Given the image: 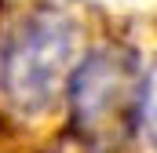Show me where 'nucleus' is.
<instances>
[{
    "instance_id": "nucleus-3",
    "label": "nucleus",
    "mask_w": 157,
    "mask_h": 153,
    "mask_svg": "<svg viewBox=\"0 0 157 153\" xmlns=\"http://www.w3.org/2000/svg\"><path fill=\"white\" fill-rule=\"evenodd\" d=\"M139 128L157 146V62L143 76V95H139Z\"/></svg>"
},
{
    "instance_id": "nucleus-1",
    "label": "nucleus",
    "mask_w": 157,
    "mask_h": 153,
    "mask_svg": "<svg viewBox=\"0 0 157 153\" xmlns=\"http://www.w3.org/2000/svg\"><path fill=\"white\" fill-rule=\"evenodd\" d=\"M143 69L135 55L121 44H102L88 51L70 76L73 131L91 153H110L124 146L128 131L139 124Z\"/></svg>"
},
{
    "instance_id": "nucleus-2",
    "label": "nucleus",
    "mask_w": 157,
    "mask_h": 153,
    "mask_svg": "<svg viewBox=\"0 0 157 153\" xmlns=\"http://www.w3.org/2000/svg\"><path fill=\"white\" fill-rule=\"evenodd\" d=\"M77 26L59 7H37L0 47V91L18 113H44L62 91L73 62Z\"/></svg>"
}]
</instances>
